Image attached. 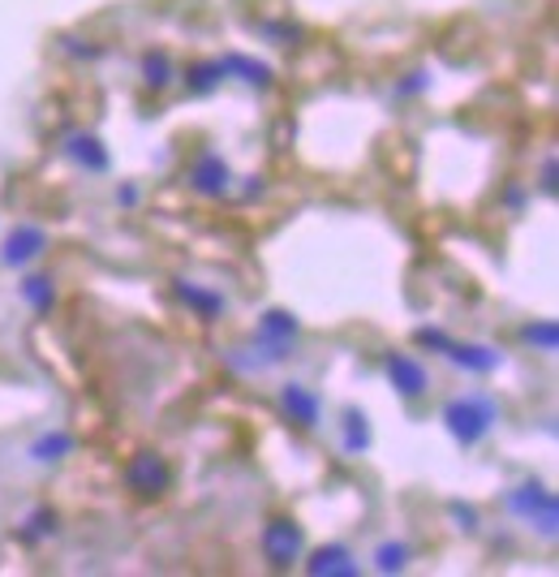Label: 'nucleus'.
I'll use <instances>...</instances> for the list:
<instances>
[{
	"mask_svg": "<svg viewBox=\"0 0 559 577\" xmlns=\"http://www.w3.org/2000/svg\"><path fill=\"white\" fill-rule=\"evenodd\" d=\"M504 504H508V513L512 518H521V522L529 525H538V534L551 543L556 539V525H559V509H556V496L543 487V482H521V487H512L508 496H504Z\"/></svg>",
	"mask_w": 559,
	"mask_h": 577,
	"instance_id": "obj_2",
	"label": "nucleus"
},
{
	"mask_svg": "<svg viewBox=\"0 0 559 577\" xmlns=\"http://www.w3.org/2000/svg\"><path fill=\"white\" fill-rule=\"evenodd\" d=\"M521 341H525V345H538L543 354H556V323H551V319L525 323V328H521Z\"/></svg>",
	"mask_w": 559,
	"mask_h": 577,
	"instance_id": "obj_21",
	"label": "nucleus"
},
{
	"mask_svg": "<svg viewBox=\"0 0 559 577\" xmlns=\"http://www.w3.org/2000/svg\"><path fill=\"white\" fill-rule=\"evenodd\" d=\"M258 547L276 569H289L305 556V530L293 518H271L258 534Z\"/></svg>",
	"mask_w": 559,
	"mask_h": 577,
	"instance_id": "obj_4",
	"label": "nucleus"
},
{
	"mask_svg": "<svg viewBox=\"0 0 559 577\" xmlns=\"http://www.w3.org/2000/svg\"><path fill=\"white\" fill-rule=\"evenodd\" d=\"M417 345H426V349H435V354H448L452 336H448V332H439V328H422V332H417Z\"/></svg>",
	"mask_w": 559,
	"mask_h": 577,
	"instance_id": "obj_23",
	"label": "nucleus"
},
{
	"mask_svg": "<svg viewBox=\"0 0 559 577\" xmlns=\"http://www.w3.org/2000/svg\"><path fill=\"white\" fill-rule=\"evenodd\" d=\"M172 293L186 302L190 315L203 319V323H220V319L228 315V298H224L215 285H203V280L181 276V280H172Z\"/></svg>",
	"mask_w": 559,
	"mask_h": 577,
	"instance_id": "obj_9",
	"label": "nucleus"
},
{
	"mask_svg": "<svg viewBox=\"0 0 559 577\" xmlns=\"http://www.w3.org/2000/svg\"><path fill=\"white\" fill-rule=\"evenodd\" d=\"M374 569L379 574H405L409 561H413V552H409V543H396V539H388V543H379L374 547Z\"/></svg>",
	"mask_w": 559,
	"mask_h": 577,
	"instance_id": "obj_19",
	"label": "nucleus"
},
{
	"mask_svg": "<svg viewBox=\"0 0 559 577\" xmlns=\"http://www.w3.org/2000/svg\"><path fill=\"white\" fill-rule=\"evenodd\" d=\"M125 487H130L138 500L164 496V491L172 487V466H168V457H159V453H138V457L125 466Z\"/></svg>",
	"mask_w": 559,
	"mask_h": 577,
	"instance_id": "obj_7",
	"label": "nucleus"
},
{
	"mask_svg": "<svg viewBox=\"0 0 559 577\" xmlns=\"http://www.w3.org/2000/svg\"><path fill=\"white\" fill-rule=\"evenodd\" d=\"M52 251V237L40 229V224H18L9 237H4V246H0V267H9V271H26L31 263H40L44 255Z\"/></svg>",
	"mask_w": 559,
	"mask_h": 577,
	"instance_id": "obj_5",
	"label": "nucleus"
},
{
	"mask_svg": "<svg viewBox=\"0 0 559 577\" xmlns=\"http://www.w3.org/2000/svg\"><path fill=\"white\" fill-rule=\"evenodd\" d=\"M60 152L74 159L82 173H91V177L108 173V147H103L96 134H87V130H74V134H65Z\"/></svg>",
	"mask_w": 559,
	"mask_h": 577,
	"instance_id": "obj_10",
	"label": "nucleus"
},
{
	"mask_svg": "<svg viewBox=\"0 0 559 577\" xmlns=\"http://www.w3.org/2000/svg\"><path fill=\"white\" fill-rule=\"evenodd\" d=\"M444 358H448L452 367L469 370V375H491V370L504 367V354H500V349H491V345H478V341H465V345L452 341Z\"/></svg>",
	"mask_w": 559,
	"mask_h": 577,
	"instance_id": "obj_11",
	"label": "nucleus"
},
{
	"mask_svg": "<svg viewBox=\"0 0 559 577\" xmlns=\"http://www.w3.org/2000/svg\"><path fill=\"white\" fill-rule=\"evenodd\" d=\"M56 530H60V518H56L52 509H35V513L22 522L18 539H22V543H44V539H52Z\"/></svg>",
	"mask_w": 559,
	"mask_h": 577,
	"instance_id": "obj_20",
	"label": "nucleus"
},
{
	"mask_svg": "<svg viewBox=\"0 0 559 577\" xmlns=\"http://www.w3.org/2000/svg\"><path fill=\"white\" fill-rule=\"evenodd\" d=\"M78 453V440L65 431V426H56V431H44L31 448H26V457L35 462V466H60V462H69Z\"/></svg>",
	"mask_w": 559,
	"mask_h": 577,
	"instance_id": "obj_12",
	"label": "nucleus"
},
{
	"mask_svg": "<svg viewBox=\"0 0 559 577\" xmlns=\"http://www.w3.org/2000/svg\"><path fill=\"white\" fill-rule=\"evenodd\" d=\"M186 186H190V195H199L206 203H220V199H228L237 190V177H233V168L224 164L220 152L203 147L186 168Z\"/></svg>",
	"mask_w": 559,
	"mask_h": 577,
	"instance_id": "obj_3",
	"label": "nucleus"
},
{
	"mask_svg": "<svg viewBox=\"0 0 559 577\" xmlns=\"http://www.w3.org/2000/svg\"><path fill=\"white\" fill-rule=\"evenodd\" d=\"M444 422H448V431L457 435V444L473 448V444H482V440L495 431L500 406H495L491 392H460V397H452V401L444 406Z\"/></svg>",
	"mask_w": 559,
	"mask_h": 577,
	"instance_id": "obj_1",
	"label": "nucleus"
},
{
	"mask_svg": "<svg viewBox=\"0 0 559 577\" xmlns=\"http://www.w3.org/2000/svg\"><path fill=\"white\" fill-rule=\"evenodd\" d=\"M383 375L396 384V392L409 397V401H417V397L431 392V370H426V363L417 354H405V349L383 354Z\"/></svg>",
	"mask_w": 559,
	"mask_h": 577,
	"instance_id": "obj_8",
	"label": "nucleus"
},
{
	"mask_svg": "<svg viewBox=\"0 0 559 577\" xmlns=\"http://www.w3.org/2000/svg\"><path fill=\"white\" fill-rule=\"evenodd\" d=\"M345 431H349V440H345L349 453H361V448L370 444V426H366V414H361V410H345Z\"/></svg>",
	"mask_w": 559,
	"mask_h": 577,
	"instance_id": "obj_22",
	"label": "nucleus"
},
{
	"mask_svg": "<svg viewBox=\"0 0 559 577\" xmlns=\"http://www.w3.org/2000/svg\"><path fill=\"white\" fill-rule=\"evenodd\" d=\"M177 78H181V74H177L172 56L164 53V48H152V53H143V82H147L152 91H168V87H172Z\"/></svg>",
	"mask_w": 559,
	"mask_h": 577,
	"instance_id": "obj_16",
	"label": "nucleus"
},
{
	"mask_svg": "<svg viewBox=\"0 0 559 577\" xmlns=\"http://www.w3.org/2000/svg\"><path fill=\"white\" fill-rule=\"evenodd\" d=\"M224 65V82H246V87H271V65H262L258 56H246V53H224L220 56Z\"/></svg>",
	"mask_w": 559,
	"mask_h": 577,
	"instance_id": "obj_13",
	"label": "nucleus"
},
{
	"mask_svg": "<svg viewBox=\"0 0 559 577\" xmlns=\"http://www.w3.org/2000/svg\"><path fill=\"white\" fill-rule=\"evenodd\" d=\"M276 401H280V414L293 422V426H302V431H314L323 422V397L310 384H302V379H284L276 388Z\"/></svg>",
	"mask_w": 559,
	"mask_h": 577,
	"instance_id": "obj_6",
	"label": "nucleus"
},
{
	"mask_svg": "<svg viewBox=\"0 0 559 577\" xmlns=\"http://www.w3.org/2000/svg\"><path fill=\"white\" fill-rule=\"evenodd\" d=\"M18 293H22V302L35 315H48L52 307H56V280H52L48 271H26L22 285H18Z\"/></svg>",
	"mask_w": 559,
	"mask_h": 577,
	"instance_id": "obj_15",
	"label": "nucleus"
},
{
	"mask_svg": "<svg viewBox=\"0 0 559 577\" xmlns=\"http://www.w3.org/2000/svg\"><path fill=\"white\" fill-rule=\"evenodd\" d=\"M258 336L280 341V345H298L302 323H298V315H289V311H267V315L258 319Z\"/></svg>",
	"mask_w": 559,
	"mask_h": 577,
	"instance_id": "obj_18",
	"label": "nucleus"
},
{
	"mask_svg": "<svg viewBox=\"0 0 559 577\" xmlns=\"http://www.w3.org/2000/svg\"><path fill=\"white\" fill-rule=\"evenodd\" d=\"M305 574H332V577H354L361 574V561H357L349 547H323V552H314L310 556V565H305Z\"/></svg>",
	"mask_w": 559,
	"mask_h": 577,
	"instance_id": "obj_14",
	"label": "nucleus"
},
{
	"mask_svg": "<svg viewBox=\"0 0 559 577\" xmlns=\"http://www.w3.org/2000/svg\"><path fill=\"white\" fill-rule=\"evenodd\" d=\"M186 87H190V96H211L215 87H224V65H220V56L194 60L190 74H186Z\"/></svg>",
	"mask_w": 559,
	"mask_h": 577,
	"instance_id": "obj_17",
	"label": "nucleus"
}]
</instances>
